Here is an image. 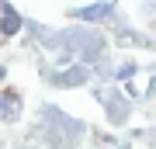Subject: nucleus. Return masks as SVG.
<instances>
[{
	"label": "nucleus",
	"mask_w": 156,
	"mask_h": 149,
	"mask_svg": "<svg viewBox=\"0 0 156 149\" xmlns=\"http://www.w3.org/2000/svg\"><path fill=\"white\" fill-rule=\"evenodd\" d=\"M0 80H4V66H0Z\"/></svg>",
	"instance_id": "nucleus-2"
},
{
	"label": "nucleus",
	"mask_w": 156,
	"mask_h": 149,
	"mask_svg": "<svg viewBox=\"0 0 156 149\" xmlns=\"http://www.w3.org/2000/svg\"><path fill=\"white\" fill-rule=\"evenodd\" d=\"M17 28H21V17H17L7 4H0V31H4V35H14Z\"/></svg>",
	"instance_id": "nucleus-1"
}]
</instances>
